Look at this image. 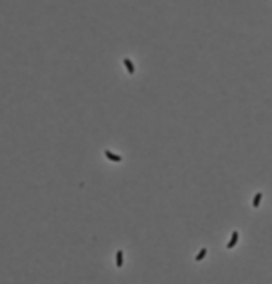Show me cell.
Returning a JSON list of instances; mask_svg holds the SVG:
<instances>
[{"instance_id": "cell-1", "label": "cell", "mask_w": 272, "mask_h": 284, "mask_svg": "<svg viewBox=\"0 0 272 284\" xmlns=\"http://www.w3.org/2000/svg\"><path fill=\"white\" fill-rule=\"evenodd\" d=\"M238 238H239V234H238V231H234L232 235H231L230 242H228V244H227V248H228V250H231V248L235 247V244L238 243Z\"/></svg>"}, {"instance_id": "cell-2", "label": "cell", "mask_w": 272, "mask_h": 284, "mask_svg": "<svg viewBox=\"0 0 272 284\" xmlns=\"http://www.w3.org/2000/svg\"><path fill=\"white\" fill-rule=\"evenodd\" d=\"M105 156H106V158H109L110 161L113 162H121L122 161V158H121L120 156H117V154H114V153H112L110 150H105Z\"/></svg>"}, {"instance_id": "cell-3", "label": "cell", "mask_w": 272, "mask_h": 284, "mask_svg": "<svg viewBox=\"0 0 272 284\" xmlns=\"http://www.w3.org/2000/svg\"><path fill=\"white\" fill-rule=\"evenodd\" d=\"M116 264H117V267H118V268H121V267L123 266V252H122V250H118V251H117Z\"/></svg>"}, {"instance_id": "cell-4", "label": "cell", "mask_w": 272, "mask_h": 284, "mask_svg": "<svg viewBox=\"0 0 272 284\" xmlns=\"http://www.w3.org/2000/svg\"><path fill=\"white\" fill-rule=\"evenodd\" d=\"M123 64H125V66H126V69H128V72L130 73V75H133V73L135 72V68H134V65H133V63L129 59H123Z\"/></svg>"}, {"instance_id": "cell-5", "label": "cell", "mask_w": 272, "mask_h": 284, "mask_svg": "<svg viewBox=\"0 0 272 284\" xmlns=\"http://www.w3.org/2000/svg\"><path fill=\"white\" fill-rule=\"evenodd\" d=\"M262 198H263V194H262V193H257V194L255 195L254 200H252V206H254V207H259V204H260V200H262Z\"/></svg>"}, {"instance_id": "cell-6", "label": "cell", "mask_w": 272, "mask_h": 284, "mask_svg": "<svg viewBox=\"0 0 272 284\" xmlns=\"http://www.w3.org/2000/svg\"><path fill=\"white\" fill-rule=\"evenodd\" d=\"M206 254H207V248H202V250L199 251V254H198L197 256H195V260H197V262H200L202 259H204Z\"/></svg>"}]
</instances>
